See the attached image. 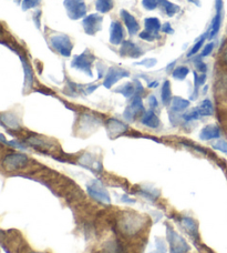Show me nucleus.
<instances>
[{
	"label": "nucleus",
	"instance_id": "nucleus-16",
	"mask_svg": "<svg viewBox=\"0 0 227 253\" xmlns=\"http://www.w3.org/2000/svg\"><path fill=\"white\" fill-rule=\"evenodd\" d=\"M20 60L22 63V68H24V72H25V90H30L34 85V81H35V75H34V70L31 68L30 63L28 62V59L26 57L19 55Z\"/></svg>",
	"mask_w": 227,
	"mask_h": 253
},
{
	"label": "nucleus",
	"instance_id": "nucleus-34",
	"mask_svg": "<svg viewBox=\"0 0 227 253\" xmlns=\"http://www.w3.org/2000/svg\"><path fill=\"white\" fill-rule=\"evenodd\" d=\"M205 39H206V36H203V37H202L201 39H199L196 43L194 44L193 48L190 49L189 52L188 53V57H189V58H190V57H193V56L196 55V53L199 51V49L202 48L204 42H205Z\"/></svg>",
	"mask_w": 227,
	"mask_h": 253
},
{
	"label": "nucleus",
	"instance_id": "nucleus-1",
	"mask_svg": "<svg viewBox=\"0 0 227 253\" xmlns=\"http://www.w3.org/2000/svg\"><path fill=\"white\" fill-rule=\"evenodd\" d=\"M49 43L52 47L53 50H56L59 55L63 57H70L71 51L74 49V43H72L69 36L65 34H56L50 36Z\"/></svg>",
	"mask_w": 227,
	"mask_h": 253
},
{
	"label": "nucleus",
	"instance_id": "nucleus-24",
	"mask_svg": "<svg viewBox=\"0 0 227 253\" xmlns=\"http://www.w3.org/2000/svg\"><path fill=\"white\" fill-rule=\"evenodd\" d=\"M161 98H162V102L164 103L165 106L170 105V102L172 100V91H171V84L169 80H165L162 84Z\"/></svg>",
	"mask_w": 227,
	"mask_h": 253
},
{
	"label": "nucleus",
	"instance_id": "nucleus-35",
	"mask_svg": "<svg viewBox=\"0 0 227 253\" xmlns=\"http://www.w3.org/2000/svg\"><path fill=\"white\" fill-rule=\"evenodd\" d=\"M139 36H140L141 39L147 40V42H155L156 39L160 38V36H158V35H154L152 33H149V31H147V30L142 31V33H141Z\"/></svg>",
	"mask_w": 227,
	"mask_h": 253
},
{
	"label": "nucleus",
	"instance_id": "nucleus-13",
	"mask_svg": "<svg viewBox=\"0 0 227 253\" xmlns=\"http://www.w3.org/2000/svg\"><path fill=\"white\" fill-rule=\"evenodd\" d=\"M120 15H121L122 20L124 21L126 29H128V31H129V35L134 36L138 34L140 30V25H139V22L136 21L135 17L131 15L128 10H124V9H122V10L120 11Z\"/></svg>",
	"mask_w": 227,
	"mask_h": 253
},
{
	"label": "nucleus",
	"instance_id": "nucleus-5",
	"mask_svg": "<svg viewBox=\"0 0 227 253\" xmlns=\"http://www.w3.org/2000/svg\"><path fill=\"white\" fill-rule=\"evenodd\" d=\"M28 157L22 153H10L3 158L2 160V167L4 170L7 171H13L24 168V167L28 164Z\"/></svg>",
	"mask_w": 227,
	"mask_h": 253
},
{
	"label": "nucleus",
	"instance_id": "nucleus-28",
	"mask_svg": "<svg viewBox=\"0 0 227 253\" xmlns=\"http://www.w3.org/2000/svg\"><path fill=\"white\" fill-rule=\"evenodd\" d=\"M95 8L101 13H107L113 9V0H95Z\"/></svg>",
	"mask_w": 227,
	"mask_h": 253
},
{
	"label": "nucleus",
	"instance_id": "nucleus-8",
	"mask_svg": "<svg viewBox=\"0 0 227 253\" xmlns=\"http://www.w3.org/2000/svg\"><path fill=\"white\" fill-rule=\"evenodd\" d=\"M144 114V107H143V102H142V98L140 97V94L136 93L133 97L132 101H131L130 106L126 108L123 117L125 120L128 121H133L135 118L140 115Z\"/></svg>",
	"mask_w": 227,
	"mask_h": 253
},
{
	"label": "nucleus",
	"instance_id": "nucleus-20",
	"mask_svg": "<svg viewBox=\"0 0 227 253\" xmlns=\"http://www.w3.org/2000/svg\"><path fill=\"white\" fill-rule=\"evenodd\" d=\"M144 27H145V30L149 31V33H152L154 35H158V31H160L162 28L160 19H157V18H155V17L145 18Z\"/></svg>",
	"mask_w": 227,
	"mask_h": 253
},
{
	"label": "nucleus",
	"instance_id": "nucleus-3",
	"mask_svg": "<svg viewBox=\"0 0 227 253\" xmlns=\"http://www.w3.org/2000/svg\"><path fill=\"white\" fill-rule=\"evenodd\" d=\"M63 6L71 20H79L87 15V4L84 0H65Z\"/></svg>",
	"mask_w": 227,
	"mask_h": 253
},
{
	"label": "nucleus",
	"instance_id": "nucleus-39",
	"mask_svg": "<svg viewBox=\"0 0 227 253\" xmlns=\"http://www.w3.org/2000/svg\"><path fill=\"white\" fill-rule=\"evenodd\" d=\"M213 148L227 155V141H225V140H219V141L214 142L213 143Z\"/></svg>",
	"mask_w": 227,
	"mask_h": 253
},
{
	"label": "nucleus",
	"instance_id": "nucleus-41",
	"mask_svg": "<svg viewBox=\"0 0 227 253\" xmlns=\"http://www.w3.org/2000/svg\"><path fill=\"white\" fill-rule=\"evenodd\" d=\"M213 49H214V43H213V42L207 43L206 46L204 47V49H203V51H202V53H201V58L210 56L211 53L213 52Z\"/></svg>",
	"mask_w": 227,
	"mask_h": 253
},
{
	"label": "nucleus",
	"instance_id": "nucleus-27",
	"mask_svg": "<svg viewBox=\"0 0 227 253\" xmlns=\"http://www.w3.org/2000/svg\"><path fill=\"white\" fill-rule=\"evenodd\" d=\"M181 224L188 232L192 234H197V225L195 223V221L193 219H190L189 216H184V218H182Z\"/></svg>",
	"mask_w": 227,
	"mask_h": 253
},
{
	"label": "nucleus",
	"instance_id": "nucleus-2",
	"mask_svg": "<svg viewBox=\"0 0 227 253\" xmlns=\"http://www.w3.org/2000/svg\"><path fill=\"white\" fill-rule=\"evenodd\" d=\"M95 61V56L90 50L83 51L81 55H76L74 57L71 62V67L76 70L83 71L88 76L92 77V65Z\"/></svg>",
	"mask_w": 227,
	"mask_h": 253
},
{
	"label": "nucleus",
	"instance_id": "nucleus-15",
	"mask_svg": "<svg viewBox=\"0 0 227 253\" xmlns=\"http://www.w3.org/2000/svg\"><path fill=\"white\" fill-rule=\"evenodd\" d=\"M107 129L111 138H116L128 130V126L117 119H109L107 123Z\"/></svg>",
	"mask_w": 227,
	"mask_h": 253
},
{
	"label": "nucleus",
	"instance_id": "nucleus-51",
	"mask_svg": "<svg viewBox=\"0 0 227 253\" xmlns=\"http://www.w3.org/2000/svg\"><path fill=\"white\" fill-rule=\"evenodd\" d=\"M188 1H189V2H193V3H196V4H199L196 0H188Z\"/></svg>",
	"mask_w": 227,
	"mask_h": 253
},
{
	"label": "nucleus",
	"instance_id": "nucleus-40",
	"mask_svg": "<svg viewBox=\"0 0 227 253\" xmlns=\"http://www.w3.org/2000/svg\"><path fill=\"white\" fill-rule=\"evenodd\" d=\"M156 59L155 58H151V59H145V60H143V61H141V62H136L135 65H138V66H144V67H147V68H152V67H154L156 65Z\"/></svg>",
	"mask_w": 227,
	"mask_h": 253
},
{
	"label": "nucleus",
	"instance_id": "nucleus-14",
	"mask_svg": "<svg viewBox=\"0 0 227 253\" xmlns=\"http://www.w3.org/2000/svg\"><path fill=\"white\" fill-rule=\"evenodd\" d=\"M124 39V29L119 21H112L110 28V42L114 46L121 44Z\"/></svg>",
	"mask_w": 227,
	"mask_h": 253
},
{
	"label": "nucleus",
	"instance_id": "nucleus-42",
	"mask_svg": "<svg viewBox=\"0 0 227 253\" xmlns=\"http://www.w3.org/2000/svg\"><path fill=\"white\" fill-rule=\"evenodd\" d=\"M161 31L164 34H167V35L174 34V30H173V28H172V26H171V24H169V22H165V24L162 26Z\"/></svg>",
	"mask_w": 227,
	"mask_h": 253
},
{
	"label": "nucleus",
	"instance_id": "nucleus-22",
	"mask_svg": "<svg viewBox=\"0 0 227 253\" xmlns=\"http://www.w3.org/2000/svg\"><path fill=\"white\" fill-rule=\"evenodd\" d=\"M158 4H160L162 10L166 13L167 17H174L180 11V7L178 4H174L169 0H160Z\"/></svg>",
	"mask_w": 227,
	"mask_h": 253
},
{
	"label": "nucleus",
	"instance_id": "nucleus-52",
	"mask_svg": "<svg viewBox=\"0 0 227 253\" xmlns=\"http://www.w3.org/2000/svg\"><path fill=\"white\" fill-rule=\"evenodd\" d=\"M30 253H40V252H30Z\"/></svg>",
	"mask_w": 227,
	"mask_h": 253
},
{
	"label": "nucleus",
	"instance_id": "nucleus-50",
	"mask_svg": "<svg viewBox=\"0 0 227 253\" xmlns=\"http://www.w3.org/2000/svg\"><path fill=\"white\" fill-rule=\"evenodd\" d=\"M174 65H175V61H173V62L171 63V65L167 66V71H169V69H172V68H173V66H174Z\"/></svg>",
	"mask_w": 227,
	"mask_h": 253
},
{
	"label": "nucleus",
	"instance_id": "nucleus-25",
	"mask_svg": "<svg viewBox=\"0 0 227 253\" xmlns=\"http://www.w3.org/2000/svg\"><path fill=\"white\" fill-rule=\"evenodd\" d=\"M189 101L181 97H174L172 99V111L173 112H181L189 108Z\"/></svg>",
	"mask_w": 227,
	"mask_h": 253
},
{
	"label": "nucleus",
	"instance_id": "nucleus-46",
	"mask_svg": "<svg viewBox=\"0 0 227 253\" xmlns=\"http://www.w3.org/2000/svg\"><path fill=\"white\" fill-rule=\"evenodd\" d=\"M8 144H10V146L15 147V148H18V149H21V150H24V149H26L24 144H21V143L17 142V141H9Z\"/></svg>",
	"mask_w": 227,
	"mask_h": 253
},
{
	"label": "nucleus",
	"instance_id": "nucleus-4",
	"mask_svg": "<svg viewBox=\"0 0 227 253\" xmlns=\"http://www.w3.org/2000/svg\"><path fill=\"white\" fill-rule=\"evenodd\" d=\"M167 241H169L171 253H186L189 249L184 239L171 227L167 228Z\"/></svg>",
	"mask_w": 227,
	"mask_h": 253
},
{
	"label": "nucleus",
	"instance_id": "nucleus-48",
	"mask_svg": "<svg viewBox=\"0 0 227 253\" xmlns=\"http://www.w3.org/2000/svg\"><path fill=\"white\" fill-rule=\"evenodd\" d=\"M98 88V85H95V84H92V85H89V87L87 88V90H85V91H87V93H91L92 91H94L95 89Z\"/></svg>",
	"mask_w": 227,
	"mask_h": 253
},
{
	"label": "nucleus",
	"instance_id": "nucleus-6",
	"mask_svg": "<svg viewBox=\"0 0 227 253\" xmlns=\"http://www.w3.org/2000/svg\"><path fill=\"white\" fill-rule=\"evenodd\" d=\"M103 17L99 13H92L87 16L82 21L84 33L89 36H94L102 28Z\"/></svg>",
	"mask_w": 227,
	"mask_h": 253
},
{
	"label": "nucleus",
	"instance_id": "nucleus-11",
	"mask_svg": "<svg viewBox=\"0 0 227 253\" xmlns=\"http://www.w3.org/2000/svg\"><path fill=\"white\" fill-rule=\"evenodd\" d=\"M88 193L91 198L94 199V200L98 202L110 203L111 201L108 191L100 183L94 182L92 184H90V186H88Z\"/></svg>",
	"mask_w": 227,
	"mask_h": 253
},
{
	"label": "nucleus",
	"instance_id": "nucleus-37",
	"mask_svg": "<svg viewBox=\"0 0 227 253\" xmlns=\"http://www.w3.org/2000/svg\"><path fill=\"white\" fill-rule=\"evenodd\" d=\"M199 117H201V115H199V111L196 108V109H193L189 112H188V114H185L183 116V118L185 121H193V120H197Z\"/></svg>",
	"mask_w": 227,
	"mask_h": 253
},
{
	"label": "nucleus",
	"instance_id": "nucleus-43",
	"mask_svg": "<svg viewBox=\"0 0 227 253\" xmlns=\"http://www.w3.org/2000/svg\"><path fill=\"white\" fill-rule=\"evenodd\" d=\"M40 19H41V10H37L34 16V21L38 29H40V27H41V24H40Z\"/></svg>",
	"mask_w": 227,
	"mask_h": 253
},
{
	"label": "nucleus",
	"instance_id": "nucleus-10",
	"mask_svg": "<svg viewBox=\"0 0 227 253\" xmlns=\"http://www.w3.org/2000/svg\"><path fill=\"white\" fill-rule=\"evenodd\" d=\"M141 227H142V220L140 216H134L133 214L125 216L120 222L121 230L126 234H134L139 231Z\"/></svg>",
	"mask_w": 227,
	"mask_h": 253
},
{
	"label": "nucleus",
	"instance_id": "nucleus-38",
	"mask_svg": "<svg viewBox=\"0 0 227 253\" xmlns=\"http://www.w3.org/2000/svg\"><path fill=\"white\" fill-rule=\"evenodd\" d=\"M158 2H160V0H142L143 7L147 10H154V9H156Z\"/></svg>",
	"mask_w": 227,
	"mask_h": 253
},
{
	"label": "nucleus",
	"instance_id": "nucleus-47",
	"mask_svg": "<svg viewBox=\"0 0 227 253\" xmlns=\"http://www.w3.org/2000/svg\"><path fill=\"white\" fill-rule=\"evenodd\" d=\"M164 252H165V247L161 242V245L157 246V250L154 251V252H151V253H164Z\"/></svg>",
	"mask_w": 227,
	"mask_h": 253
},
{
	"label": "nucleus",
	"instance_id": "nucleus-45",
	"mask_svg": "<svg viewBox=\"0 0 227 253\" xmlns=\"http://www.w3.org/2000/svg\"><path fill=\"white\" fill-rule=\"evenodd\" d=\"M149 101H150V106H151V108H156V107L158 106V102H157V100H156V98L154 97V96L150 97Z\"/></svg>",
	"mask_w": 227,
	"mask_h": 253
},
{
	"label": "nucleus",
	"instance_id": "nucleus-7",
	"mask_svg": "<svg viewBox=\"0 0 227 253\" xmlns=\"http://www.w3.org/2000/svg\"><path fill=\"white\" fill-rule=\"evenodd\" d=\"M128 77H130V72L126 69H123V68H119V67H111L106 74L103 85L106 88L110 89L112 85L115 83H117L120 79L128 78Z\"/></svg>",
	"mask_w": 227,
	"mask_h": 253
},
{
	"label": "nucleus",
	"instance_id": "nucleus-19",
	"mask_svg": "<svg viewBox=\"0 0 227 253\" xmlns=\"http://www.w3.org/2000/svg\"><path fill=\"white\" fill-rule=\"evenodd\" d=\"M141 123L144 126H149V128L156 129L160 126V119L157 118V116L154 114V111L151 109L150 111L144 112L142 116V119H141Z\"/></svg>",
	"mask_w": 227,
	"mask_h": 253
},
{
	"label": "nucleus",
	"instance_id": "nucleus-32",
	"mask_svg": "<svg viewBox=\"0 0 227 253\" xmlns=\"http://www.w3.org/2000/svg\"><path fill=\"white\" fill-rule=\"evenodd\" d=\"M189 74V69L188 67L180 66L175 68L173 72H172V76H173V78L176 80H184Z\"/></svg>",
	"mask_w": 227,
	"mask_h": 253
},
{
	"label": "nucleus",
	"instance_id": "nucleus-44",
	"mask_svg": "<svg viewBox=\"0 0 227 253\" xmlns=\"http://www.w3.org/2000/svg\"><path fill=\"white\" fill-rule=\"evenodd\" d=\"M221 62L223 63L224 66H227V46H225L223 50H222V53H221Z\"/></svg>",
	"mask_w": 227,
	"mask_h": 253
},
{
	"label": "nucleus",
	"instance_id": "nucleus-23",
	"mask_svg": "<svg viewBox=\"0 0 227 253\" xmlns=\"http://www.w3.org/2000/svg\"><path fill=\"white\" fill-rule=\"evenodd\" d=\"M1 123L3 126H6L10 129H18L20 126L19 120H18L17 117L12 114H2Z\"/></svg>",
	"mask_w": 227,
	"mask_h": 253
},
{
	"label": "nucleus",
	"instance_id": "nucleus-9",
	"mask_svg": "<svg viewBox=\"0 0 227 253\" xmlns=\"http://www.w3.org/2000/svg\"><path fill=\"white\" fill-rule=\"evenodd\" d=\"M223 8L224 2L223 0H215V9H216V15L213 18L210 31H208V39H213L216 37V35L219 34L222 26V20H223Z\"/></svg>",
	"mask_w": 227,
	"mask_h": 253
},
{
	"label": "nucleus",
	"instance_id": "nucleus-49",
	"mask_svg": "<svg viewBox=\"0 0 227 253\" xmlns=\"http://www.w3.org/2000/svg\"><path fill=\"white\" fill-rule=\"evenodd\" d=\"M149 87L150 88H155V87H157V83H156V81H153V83L149 84Z\"/></svg>",
	"mask_w": 227,
	"mask_h": 253
},
{
	"label": "nucleus",
	"instance_id": "nucleus-30",
	"mask_svg": "<svg viewBox=\"0 0 227 253\" xmlns=\"http://www.w3.org/2000/svg\"><path fill=\"white\" fill-rule=\"evenodd\" d=\"M28 143L34 146L35 148H42V149H50L52 147V144L49 141H44V139L38 138L34 135V137H29L28 138Z\"/></svg>",
	"mask_w": 227,
	"mask_h": 253
},
{
	"label": "nucleus",
	"instance_id": "nucleus-33",
	"mask_svg": "<svg viewBox=\"0 0 227 253\" xmlns=\"http://www.w3.org/2000/svg\"><path fill=\"white\" fill-rule=\"evenodd\" d=\"M41 2V0H22L21 2V7L22 10H29L31 8H36L39 6V3Z\"/></svg>",
	"mask_w": 227,
	"mask_h": 253
},
{
	"label": "nucleus",
	"instance_id": "nucleus-26",
	"mask_svg": "<svg viewBox=\"0 0 227 253\" xmlns=\"http://www.w3.org/2000/svg\"><path fill=\"white\" fill-rule=\"evenodd\" d=\"M206 81V74H201L198 75L197 72L194 71V93L192 94V98L190 99H196L197 98V93H198V89L201 85L205 84Z\"/></svg>",
	"mask_w": 227,
	"mask_h": 253
},
{
	"label": "nucleus",
	"instance_id": "nucleus-18",
	"mask_svg": "<svg viewBox=\"0 0 227 253\" xmlns=\"http://www.w3.org/2000/svg\"><path fill=\"white\" fill-rule=\"evenodd\" d=\"M98 253H125L124 247L117 240L108 241Z\"/></svg>",
	"mask_w": 227,
	"mask_h": 253
},
{
	"label": "nucleus",
	"instance_id": "nucleus-29",
	"mask_svg": "<svg viewBox=\"0 0 227 253\" xmlns=\"http://www.w3.org/2000/svg\"><path fill=\"white\" fill-rule=\"evenodd\" d=\"M197 109L199 111V115L201 116H205V117H208V116H212L213 112H214V108H213V103L211 102V100H208V99H206V100L202 101L201 105H199L197 107Z\"/></svg>",
	"mask_w": 227,
	"mask_h": 253
},
{
	"label": "nucleus",
	"instance_id": "nucleus-31",
	"mask_svg": "<svg viewBox=\"0 0 227 253\" xmlns=\"http://www.w3.org/2000/svg\"><path fill=\"white\" fill-rule=\"evenodd\" d=\"M115 92L121 93L122 96H124L125 98H129L131 96H133L134 92H136V89H135V85L133 84L128 83V84H125L117 88L115 90Z\"/></svg>",
	"mask_w": 227,
	"mask_h": 253
},
{
	"label": "nucleus",
	"instance_id": "nucleus-12",
	"mask_svg": "<svg viewBox=\"0 0 227 253\" xmlns=\"http://www.w3.org/2000/svg\"><path fill=\"white\" fill-rule=\"evenodd\" d=\"M143 50L141 49L135 42H131V40H124L122 42V46L120 49V55L122 57H130V58H139L143 55Z\"/></svg>",
	"mask_w": 227,
	"mask_h": 253
},
{
	"label": "nucleus",
	"instance_id": "nucleus-17",
	"mask_svg": "<svg viewBox=\"0 0 227 253\" xmlns=\"http://www.w3.org/2000/svg\"><path fill=\"white\" fill-rule=\"evenodd\" d=\"M220 137H221V130L219 126L215 125H208L206 126H204L201 131V133H199V138L202 140H205V141L217 139Z\"/></svg>",
	"mask_w": 227,
	"mask_h": 253
},
{
	"label": "nucleus",
	"instance_id": "nucleus-36",
	"mask_svg": "<svg viewBox=\"0 0 227 253\" xmlns=\"http://www.w3.org/2000/svg\"><path fill=\"white\" fill-rule=\"evenodd\" d=\"M194 66H195V68H196V70L201 72V74H206L207 66H206V63H204V61H202L201 57L194 59Z\"/></svg>",
	"mask_w": 227,
	"mask_h": 253
},
{
	"label": "nucleus",
	"instance_id": "nucleus-21",
	"mask_svg": "<svg viewBox=\"0 0 227 253\" xmlns=\"http://www.w3.org/2000/svg\"><path fill=\"white\" fill-rule=\"evenodd\" d=\"M215 92L217 97L226 98L227 97V75H222L216 81Z\"/></svg>",
	"mask_w": 227,
	"mask_h": 253
}]
</instances>
